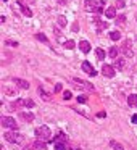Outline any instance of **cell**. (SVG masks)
Returning a JSON list of instances; mask_svg holds the SVG:
<instances>
[{
	"label": "cell",
	"instance_id": "6da1fadb",
	"mask_svg": "<svg viewBox=\"0 0 137 150\" xmlns=\"http://www.w3.org/2000/svg\"><path fill=\"white\" fill-rule=\"evenodd\" d=\"M105 7L103 0H85V8L89 11H95V13H102Z\"/></svg>",
	"mask_w": 137,
	"mask_h": 150
},
{
	"label": "cell",
	"instance_id": "7a4b0ae2",
	"mask_svg": "<svg viewBox=\"0 0 137 150\" xmlns=\"http://www.w3.org/2000/svg\"><path fill=\"white\" fill-rule=\"evenodd\" d=\"M73 82L78 84L76 87H79V89H84V91H87V92H95L94 86H92L89 81H84V79H81V78H73Z\"/></svg>",
	"mask_w": 137,
	"mask_h": 150
},
{
	"label": "cell",
	"instance_id": "3957f363",
	"mask_svg": "<svg viewBox=\"0 0 137 150\" xmlns=\"http://www.w3.org/2000/svg\"><path fill=\"white\" fill-rule=\"evenodd\" d=\"M50 136H52V134H50V129L47 126H39L36 129V137L39 140H44V142H45V140L50 139Z\"/></svg>",
	"mask_w": 137,
	"mask_h": 150
},
{
	"label": "cell",
	"instance_id": "277c9868",
	"mask_svg": "<svg viewBox=\"0 0 137 150\" xmlns=\"http://www.w3.org/2000/svg\"><path fill=\"white\" fill-rule=\"evenodd\" d=\"M0 124H2L4 127H8V129H16V121H15V118H11V116H2Z\"/></svg>",
	"mask_w": 137,
	"mask_h": 150
},
{
	"label": "cell",
	"instance_id": "5b68a950",
	"mask_svg": "<svg viewBox=\"0 0 137 150\" xmlns=\"http://www.w3.org/2000/svg\"><path fill=\"white\" fill-rule=\"evenodd\" d=\"M5 139L8 140V142H11V144H20L21 142V134H18V132H13V131H10V132H5Z\"/></svg>",
	"mask_w": 137,
	"mask_h": 150
},
{
	"label": "cell",
	"instance_id": "8992f818",
	"mask_svg": "<svg viewBox=\"0 0 137 150\" xmlns=\"http://www.w3.org/2000/svg\"><path fill=\"white\" fill-rule=\"evenodd\" d=\"M32 149H34V150H45V149H47V144L44 142V140H39V139H37L34 144H29V145L26 147V150H32Z\"/></svg>",
	"mask_w": 137,
	"mask_h": 150
},
{
	"label": "cell",
	"instance_id": "52a82bcc",
	"mask_svg": "<svg viewBox=\"0 0 137 150\" xmlns=\"http://www.w3.org/2000/svg\"><path fill=\"white\" fill-rule=\"evenodd\" d=\"M121 50H123V53L127 57V58H131L132 57V49H131V40H124L123 45H121Z\"/></svg>",
	"mask_w": 137,
	"mask_h": 150
},
{
	"label": "cell",
	"instance_id": "ba28073f",
	"mask_svg": "<svg viewBox=\"0 0 137 150\" xmlns=\"http://www.w3.org/2000/svg\"><path fill=\"white\" fill-rule=\"evenodd\" d=\"M81 66H82V71L87 73L89 76H95V74H97V71H95L94 66H92L89 62H82V65H81Z\"/></svg>",
	"mask_w": 137,
	"mask_h": 150
},
{
	"label": "cell",
	"instance_id": "9c48e42d",
	"mask_svg": "<svg viewBox=\"0 0 137 150\" xmlns=\"http://www.w3.org/2000/svg\"><path fill=\"white\" fill-rule=\"evenodd\" d=\"M102 73H103L105 78H113L114 76V68L110 65H103L102 66Z\"/></svg>",
	"mask_w": 137,
	"mask_h": 150
},
{
	"label": "cell",
	"instance_id": "30bf717a",
	"mask_svg": "<svg viewBox=\"0 0 137 150\" xmlns=\"http://www.w3.org/2000/svg\"><path fill=\"white\" fill-rule=\"evenodd\" d=\"M95 23H97V33H102L108 28V23L107 21H100L98 18H95Z\"/></svg>",
	"mask_w": 137,
	"mask_h": 150
},
{
	"label": "cell",
	"instance_id": "8fae6325",
	"mask_svg": "<svg viewBox=\"0 0 137 150\" xmlns=\"http://www.w3.org/2000/svg\"><path fill=\"white\" fill-rule=\"evenodd\" d=\"M79 49H81V52L89 53L90 52V44H89L87 40H81V42H79Z\"/></svg>",
	"mask_w": 137,
	"mask_h": 150
},
{
	"label": "cell",
	"instance_id": "7c38bea8",
	"mask_svg": "<svg viewBox=\"0 0 137 150\" xmlns=\"http://www.w3.org/2000/svg\"><path fill=\"white\" fill-rule=\"evenodd\" d=\"M13 81H15V84H16V86H20L21 89H29V82H28V81H24V79L15 78Z\"/></svg>",
	"mask_w": 137,
	"mask_h": 150
},
{
	"label": "cell",
	"instance_id": "4fadbf2b",
	"mask_svg": "<svg viewBox=\"0 0 137 150\" xmlns=\"http://www.w3.org/2000/svg\"><path fill=\"white\" fill-rule=\"evenodd\" d=\"M18 5H20V8H21V11H23V15H24V16H32V10H31L29 7L23 5L21 2H18Z\"/></svg>",
	"mask_w": 137,
	"mask_h": 150
},
{
	"label": "cell",
	"instance_id": "5bb4252c",
	"mask_svg": "<svg viewBox=\"0 0 137 150\" xmlns=\"http://www.w3.org/2000/svg\"><path fill=\"white\" fill-rule=\"evenodd\" d=\"M105 16H107V18H114V16H116V8H114V7L107 8V10H105Z\"/></svg>",
	"mask_w": 137,
	"mask_h": 150
},
{
	"label": "cell",
	"instance_id": "9a60e30c",
	"mask_svg": "<svg viewBox=\"0 0 137 150\" xmlns=\"http://www.w3.org/2000/svg\"><path fill=\"white\" fill-rule=\"evenodd\" d=\"M127 103H129V107H137V95L132 94L127 97Z\"/></svg>",
	"mask_w": 137,
	"mask_h": 150
},
{
	"label": "cell",
	"instance_id": "2e32d148",
	"mask_svg": "<svg viewBox=\"0 0 137 150\" xmlns=\"http://www.w3.org/2000/svg\"><path fill=\"white\" fill-rule=\"evenodd\" d=\"M55 150H66V142L55 140Z\"/></svg>",
	"mask_w": 137,
	"mask_h": 150
},
{
	"label": "cell",
	"instance_id": "e0dca14e",
	"mask_svg": "<svg viewBox=\"0 0 137 150\" xmlns=\"http://www.w3.org/2000/svg\"><path fill=\"white\" fill-rule=\"evenodd\" d=\"M118 52H119V50H118V47H111V49L108 50V55H110L111 58H118Z\"/></svg>",
	"mask_w": 137,
	"mask_h": 150
},
{
	"label": "cell",
	"instance_id": "ac0fdd59",
	"mask_svg": "<svg viewBox=\"0 0 137 150\" xmlns=\"http://www.w3.org/2000/svg\"><path fill=\"white\" fill-rule=\"evenodd\" d=\"M110 147H111V149H114V150H124V147L121 145V144H118L116 140H111V142H110Z\"/></svg>",
	"mask_w": 137,
	"mask_h": 150
},
{
	"label": "cell",
	"instance_id": "d6986e66",
	"mask_svg": "<svg viewBox=\"0 0 137 150\" xmlns=\"http://www.w3.org/2000/svg\"><path fill=\"white\" fill-rule=\"evenodd\" d=\"M24 105V98H20V100H16V102H13V103H11V108H21Z\"/></svg>",
	"mask_w": 137,
	"mask_h": 150
},
{
	"label": "cell",
	"instance_id": "ffe728a7",
	"mask_svg": "<svg viewBox=\"0 0 137 150\" xmlns=\"http://www.w3.org/2000/svg\"><path fill=\"white\" fill-rule=\"evenodd\" d=\"M119 37H121V34L118 33V31H111L110 33V39L111 40H119Z\"/></svg>",
	"mask_w": 137,
	"mask_h": 150
},
{
	"label": "cell",
	"instance_id": "44dd1931",
	"mask_svg": "<svg viewBox=\"0 0 137 150\" xmlns=\"http://www.w3.org/2000/svg\"><path fill=\"white\" fill-rule=\"evenodd\" d=\"M21 118H23L24 121H32L34 120V115L32 113H21Z\"/></svg>",
	"mask_w": 137,
	"mask_h": 150
},
{
	"label": "cell",
	"instance_id": "7402d4cb",
	"mask_svg": "<svg viewBox=\"0 0 137 150\" xmlns=\"http://www.w3.org/2000/svg\"><path fill=\"white\" fill-rule=\"evenodd\" d=\"M56 23H58V26H60V28H65V26H66V18H65V16H58Z\"/></svg>",
	"mask_w": 137,
	"mask_h": 150
},
{
	"label": "cell",
	"instance_id": "603a6c76",
	"mask_svg": "<svg viewBox=\"0 0 137 150\" xmlns=\"http://www.w3.org/2000/svg\"><path fill=\"white\" fill-rule=\"evenodd\" d=\"M34 100H31V98H24V107H28V108H32L34 107Z\"/></svg>",
	"mask_w": 137,
	"mask_h": 150
},
{
	"label": "cell",
	"instance_id": "cb8c5ba5",
	"mask_svg": "<svg viewBox=\"0 0 137 150\" xmlns=\"http://www.w3.org/2000/svg\"><path fill=\"white\" fill-rule=\"evenodd\" d=\"M95 53H97V58L98 60H103L105 58V52L102 49H97V50H95Z\"/></svg>",
	"mask_w": 137,
	"mask_h": 150
},
{
	"label": "cell",
	"instance_id": "d4e9b609",
	"mask_svg": "<svg viewBox=\"0 0 137 150\" xmlns=\"http://www.w3.org/2000/svg\"><path fill=\"white\" fill-rule=\"evenodd\" d=\"M65 47H66L68 50L74 49V40H71V39H69V40H66V42H65Z\"/></svg>",
	"mask_w": 137,
	"mask_h": 150
},
{
	"label": "cell",
	"instance_id": "484cf974",
	"mask_svg": "<svg viewBox=\"0 0 137 150\" xmlns=\"http://www.w3.org/2000/svg\"><path fill=\"white\" fill-rule=\"evenodd\" d=\"M36 39H39V40H42V42H45V44H49V39H47L45 36H44V34H36Z\"/></svg>",
	"mask_w": 137,
	"mask_h": 150
},
{
	"label": "cell",
	"instance_id": "4316f807",
	"mask_svg": "<svg viewBox=\"0 0 137 150\" xmlns=\"http://www.w3.org/2000/svg\"><path fill=\"white\" fill-rule=\"evenodd\" d=\"M39 94H40V95H42V97H44V100H52V97H50V95H47L45 92H44V89H42V87L39 89Z\"/></svg>",
	"mask_w": 137,
	"mask_h": 150
},
{
	"label": "cell",
	"instance_id": "83f0119b",
	"mask_svg": "<svg viewBox=\"0 0 137 150\" xmlns=\"http://www.w3.org/2000/svg\"><path fill=\"white\" fill-rule=\"evenodd\" d=\"M124 21H126V16H124V15H121V16L116 18V24H124Z\"/></svg>",
	"mask_w": 137,
	"mask_h": 150
},
{
	"label": "cell",
	"instance_id": "f1b7e54d",
	"mask_svg": "<svg viewBox=\"0 0 137 150\" xmlns=\"http://www.w3.org/2000/svg\"><path fill=\"white\" fill-rule=\"evenodd\" d=\"M114 66H116V68H123V66H124V62H123V60H116V62H114Z\"/></svg>",
	"mask_w": 137,
	"mask_h": 150
},
{
	"label": "cell",
	"instance_id": "f546056e",
	"mask_svg": "<svg viewBox=\"0 0 137 150\" xmlns=\"http://www.w3.org/2000/svg\"><path fill=\"white\" fill-rule=\"evenodd\" d=\"M78 102H79V103H85V102H87V97H85V95H79Z\"/></svg>",
	"mask_w": 137,
	"mask_h": 150
},
{
	"label": "cell",
	"instance_id": "4dcf8cb0",
	"mask_svg": "<svg viewBox=\"0 0 137 150\" xmlns=\"http://www.w3.org/2000/svg\"><path fill=\"white\" fill-rule=\"evenodd\" d=\"M63 95H65V100H69V98H71V92H69V91H65V94H63Z\"/></svg>",
	"mask_w": 137,
	"mask_h": 150
},
{
	"label": "cell",
	"instance_id": "1f68e13d",
	"mask_svg": "<svg viewBox=\"0 0 137 150\" xmlns=\"http://www.w3.org/2000/svg\"><path fill=\"white\" fill-rule=\"evenodd\" d=\"M116 7H118V8L124 7V0H116Z\"/></svg>",
	"mask_w": 137,
	"mask_h": 150
},
{
	"label": "cell",
	"instance_id": "d6a6232c",
	"mask_svg": "<svg viewBox=\"0 0 137 150\" xmlns=\"http://www.w3.org/2000/svg\"><path fill=\"white\" fill-rule=\"evenodd\" d=\"M60 91H61V84H55V94L60 92Z\"/></svg>",
	"mask_w": 137,
	"mask_h": 150
},
{
	"label": "cell",
	"instance_id": "836d02e7",
	"mask_svg": "<svg viewBox=\"0 0 137 150\" xmlns=\"http://www.w3.org/2000/svg\"><path fill=\"white\" fill-rule=\"evenodd\" d=\"M132 123H137V115H134V116H132Z\"/></svg>",
	"mask_w": 137,
	"mask_h": 150
},
{
	"label": "cell",
	"instance_id": "e575fe53",
	"mask_svg": "<svg viewBox=\"0 0 137 150\" xmlns=\"http://www.w3.org/2000/svg\"><path fill=\"white\" fill-rule=\"evenodd\" d=\"M2 2H7V0H2Z\"/></svg>",
	"mask_w": 137,
	"mask_h": 150
},
{
	"label": "cell",
	"instance_id": "d590c367",
	"mask_svg": "<svg viewBox=\"0 0 137 150\" xmlns=\"http://www.w3.org/2000/svg\"><path fill=\"white\" fill-rule=\"evenodd\" d=\"M136 20H137V15H136Z\"/></svg>",
	"mask_w": 137,
	"mask_h": 150
}]
</instances>
